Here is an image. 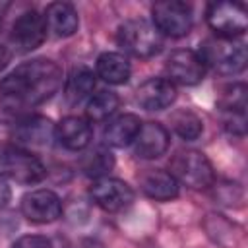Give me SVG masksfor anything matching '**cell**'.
I'll list each match as a JSON object with an SVG mask.
<instances>
[{
  "instance_id": "2e32d148",
  "label": "cell",
  "mask_w": 248,
  "mask_h": 248,
  "mask_svg": "<svg viewBox=\"0 0 248 248\" xmlns=\"http://www.w3.org/2000/svg\"><path fill=\"white\" fill-rule=\"evenodd\" d=\"M141 192L155 202H170L178 196V182L169 170L153 169L140 176Z\"/></svg>"
},
{
  "instance_id": "ffe728a7",
  "label": "cell",
  "mask_w": 248,
  "mask_h": 248,
  "mask_svg": "<svg viewBox=\"0 0 248 248\" xmlns=\"http://www.w3.org/2000/svg\"><path fill=\"white\" fill-rule=\"evenodd\" d=\"M95 89V74L87 66H78L72 70L68 81H66V101L70 105H78L83 99H89Z\"/></svg>"
},
{
  "instance_id": "277c9868",
  "label": "cell",
  "mask_w": 248,
  "mask_h": 248,
  "mask_svg": "<svg viewBox=\"0 0 248 248\" xmlns=\"http://www.w3.org/2000/svg\"><path fill=\"white\" fill-rule=\"evenodd\" d=\"M118 45L136 58H151L163 48V35L145 19H128L118 27Z\"/></svg>"
},
{
  "instance_id": "30bf717a",
  "label": "cell",
  "mask_w": 248,
  "mask_h": 248,
  "mask_svg": "<svg viewBox=\"0 0 248 248\" xmlns=\"http://www.w3.org/2000/svg\"><path fill=\"white\" fill-rule=\"evenodd\" d=\"M46 37V23L45 17L39 16L35 10L23 12L12 25L10 41L17 52H29L37 48Z\"/></svg>"
},
{
  "instance_id": "d6986e66",
  "label": "cell",
  "mask_w": 248,
  "mask_h": 248,
  "mask_svg": "<svg viewBox=\"0 0 248 248\" xmlns=\"http://www.w3.org/2000/svg\"><path fill=\"white\" fill-rule=\"evenodd\" d=\"M130 72H132L130 62L120 52H103L97 58V74L103 81L110 85L126 83L130 78Z\"/></svg>"
},
{
  "instance_id": "7a4b0ae2",
  "label": "cell",
  "mask_w": 248,
  "mask_h": 248,
  "mask_svg": "<svg viewBox=\"0 0 248 248\" xmlns=\"http://www.w3.org/2000/svg\"><path fill=\"white\" fill-rule=\"evenodd\" d=\"M45 176V165L31 151L12 143H0V178H10L19 184H37Z\"/></svg>"
},
{
  "instance_id": "7c38bea8",
  "label": "cell",
  "mask_w": 248,
  "mask_h": 248,
  "mask_svg": "<svg viewBox=\"0 0 248 248\" xmlns=\"http://www.w3.org/2000/svg\"><path fill=\"white\" fill-rule=\"evenodd\" d=\"M21 213L31 223H52L62 215V202L52 190H33L21 198Z\"/></svg>"
},
{
  "instance_id": "484cf974",
  "label": "cell",
  "mask_w": 248,
  "mask_h": 248,
  "mask_svg": "<svg viewBox=\"0 0 248 248\" xmlns=\"http://www.w3.org/2000/svg\"><path fill=\"white\" fill-rule=\"evenodd\" d=\"M10 202V186L6 184L4 178H0V207H4Z\"/></svg>"
},
{
  "instance_id": "83f0119b",
  "label": "cell",
  "mask_w": 248,
  "mask_h": 248,
  "mask_svg": "<svg viewBox=\"0 0 248 248\" xmlns=\"http://www.w3.org/2000/svg\"><path fill=\"white\" fill-rule=\"evenodd\" d=\"M10 62V50L6 48V46H2L0 45V72L6 68V64Z\"/></svg>"
},
{
  "instance_id": "52a82bcc",
  "label": "cell",
  "mask_w": 248,
  "mask_h": 248,
  "mask_svg": "<svg viewBox=\"0 0 248 248\" xmlns=\"http://www.w3.org/2000/svg\"><path fill=\"white\" fill-rule=\"evenodd\" d=\"M207 23L221 39H238L248 25L244 4L213 2L207 6Z\"/></svg>"
},
{
  "instance_id": "ac0fdd59",
  "label": "cell",
  "mask_w": 248,
  "mask_h": 248,
  "mask_svg": "<svg viewBox=\"0 0 248 248\" xmlns=\"http://www.w3.org/2000/svg\"><path fill=\"white\" fill-rule=\"evenodd\" d=\"M140 128L141 120L136 114H120L105 126V141L112 147H126L134 143Z\"/></svg>"
},
{
  "instance_id": "3957f363",
  "label": "cell",
  "mask_w": 248,
  "mask_h": 248,
  "mask_svg": "<svg viewBox=\"0 0 248 248\" xmlns=\"http://www.w3.org/2000/svg\"><path fill=\"white\" fill-rule=\"evenodd\" d=\"M198 56L203 66H209L223 76H234L246 66V45L238 39L215 37L202 45Z\"/></svg>"
},
{
  "instance_id": "5b68a950",
  "label": "cell",
  "mask_w": 248,
  "mask_h": 248,
  "mask_svg": "<svg viewBox=\"0 0 248 248\" xmlns=\"http://www.w3.org/2000/svg\"><path fill=\"white\" fill-rule=\"evenodd\" d=\"M170 174L178 184H184L192 190H205L213 184L215 174L209 159L194 149L180 151L170 161Z\"/></svg>"
},
{
  "instance_id": "6da1fadb",
  "label": "cell",
  "mask_w": 248,
  "mask_h": 248,
  "mask_svg": "<svg viewBox=\"0 0 248 248\" xmlns=\"http://www.w3.org/2000/svg\"><path fill=\"white\" fill-rule=\"evenodd\" d=\"M62 85V70L48 58H33L19 64L0 81V114L6 120L25 116L33 108L50 99Z\"/></svg>"
},
{
  "instance_id": "e0dca14e",
  "label": "cell",
  "mask_w": 248,
  "mask_h": 248,
  "mask_svg": "<svg viewBox=\"0 0 248 248\" xmlns=\"http://www.w3.org/2000/svg\"><path fill=\"white\" fill-rule=\"evenodd\" d=\"M45 23L46 31H50L56 37H70L78 31L79 17L72 4L68 2H52L45 10Z\"/></svg>"
},
{
  "instance_id": "ba28073f",
  "label": "cell",
  "mask_w": 248,
  "mask_h": 248,
  "mask_svg": "<svg viewBox=\"0 0 248 248\" xmlns=\"http://www.w3.org/2000/svg\"><path fill=\"white\" fill-rule=\"evenodd\" d=\"M12 124H14L12 136L19 143V147L21 145H25V147H48L56 140V136H54L56 126L45 116L25 114Z\"/></svg>"
},
{
  "instance_id": "603a6c76",
  "label": "cell",
  "mask_w": 248,
  "mask_h": 248,
  "mask_svg": "<svg viewBox=\"0 0 248 248\" xmlns=\"http://www.w3.org/2000/svg\"><path fill=\"white\" fill-rule=\"evenodd\" d=\"M170 124H172V130L186 141H192V140H198L202 130H203V124H202V118L198 114H194L192 110H176L172 116H170Z\"/></svg>"
},
{
  "instance_id": "5bb4252c",
  "label": "cell",
  "mask_w": 248,
  "mask_h": 248,
  "mask_svg": "<svg viewBox=\"0 0 248 248\" xmlns=\"http://www.w3.org/2000/svg\"><path fill=\"white\" fill-rule=\"evenodd\" d=\"M169 147V132L159 122H141L134 140V151L141 159H157Z\"/></svg>"
},
{
  "instance_id": "9a60e30c",
  "label": "cell",
  "mask_w": 248,
  "mask_h": 248,
  "mask_svg": "<svg viewBox=\"0 0 248 248\" xmlns=\"http://www.w3.org/2000/svg\"><path fill=\"white\" fill-rule=\"evenodd\" d=\"M56 140L70 151H81L91 143V124L81 116H66L54 128Z\"/></svg>"
},
{
  "instance_id": "4316f807",
  "label": "cell",
  "mask_w": 248,
  "mask_h": 248,
  "mask_svg": "<svg viewBox=\"0 0 248 248\" xmlns=\"http://www.w3.org/2000/svg\"><path fill=\"white\" fill-rule=\"evenodd\" d=\"M78 248H105V244L95 238H83L78 242Z\"/></svg>"
},
{
  "instance_id": "8992f818",
  "label": "cell",
  "mask_w": 248,
  "mask_h": 248,
  "mask_svg": "<svg viewBox=\"0 0 248 248\" xmlns=\"http://www.w3.org/2000/svg\"><path fill=\"white\" fill-rule=\"evenodd\" d=\"M153 27L167 37H184L192 29V8L178 0L157 2L151 8Z\"/></svg>"
},
{
  "instance_id": "4fadbf2b",
  "label": "cell",
  "mask_w": 248,
  "mask_h": 248,
  "mask_svg": "<svg viewBox=\"0 0 248 248\" xmlns=\"http://www.w3.org/2000/svg\"><path fill=\"white\" fill-rule=\"evenodd\" d=\"M176 99V87L167 78H149L136 91V103L145 110H165Z\"/></svg>"
},
{
  "instance_id": "d4e9b609",
  "label": "cell",
  "mask_w": 248,
  "mask_h": 248,
  "mask_svg": "<svg viewBox=\"0 0 248 248\" xmlns=\"http://www.w3.org/2000/svg\"><path fill=\"white\" fill-rule=\"evenodd\" d=\"M12 248H54L52 242L46 236H39V234H27L21 236L14 242Z\"/></svg>"
},
{
  "instance_id": "44dd1931",
  "label": "cell",
  "mask_w": 248,
  "mask_h": 248,
  "mask_svg": "<svg viewBox=\"0 0 248 248\" xmlns=\"http://www.w3.org/2000/svg\"><path fill=\"white\" fill-rule=\"evenodd\" d=\"M112 167H114V157L103 145L93 147L81 159V170H83V174H87L91 178H97V180L99 178H105V174H108Z\"/></svg>"
},
{
  "instance_id": "cb8c5ba5",
  "label": "cell",
  "mask_w": 248,
  "mask_h": 248,
  "mask_svg": "<svg viewBox=\"0 0 248 248\" xmlns=\"http://www.w3.org/2000/svg\"><path fill=\"white\" fill-rule=\"evenodd\" d=\"M219 108L221 112H246V85L232 83L225 87L219 99Z\"/></svg>"
},
{
  "instance_id": "7402d4cb",
  "label": "cell",
  "mask_w": 248,
  "mask_h": 248,
  "mask_svg": "<svg viewBox=\"0 0 248 248\" xmlns=\"http://www.w3.org/2000/svg\"><path fill=\"white\" fill-rule=\"evenodd\" d=\"M116 108H118V95L108 89H101L87 99L85 114H87V120L101 122V120H107Z\"/></svg>"
},
{
  "instance_id": "8fae6325",
  "label": "cell",
  "mask_w": 248,
  "mask_h": 248,
  "mask_svg": "<svg viewBox=\"0 0 248 248\" xmlns=\"http://www.w3.org/2000/svg\"><path fill=\"white\" fill-rule=\"evenodd\" d=\"M167 79L180 85H196L205 76V66L194 50H174L165 64Z\"/></svg>"
},
{
  "instance_id": "9c48e42d",
  "label": "cell",
  "mask_w": 248,
  "mask_h": 248,
  "mask_svg": "<svg viewBox=\"0 0 248 248\" xmlns=\"http://www.w3.org/2000/svg\"><path fill=\"white\" fill-rule=\"evenodd\" d=\"M89 194H91V200L101 209L110 211V213L122 211L128 205H132V202H134V190L126 182H122L118 178H108V176L99 178L91 186Z\"/></svg>"
}]
</instances>
